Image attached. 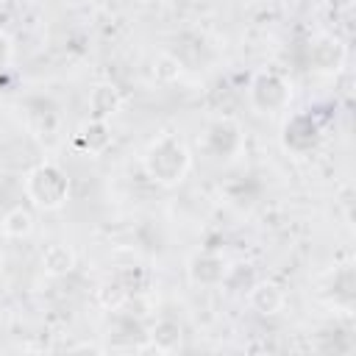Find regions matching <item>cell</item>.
I'll list each match as a JSON object with an SVG mask.
<instances>
[{"instance_id":"9","label":"cell","mask_w":356,"mask_h":356,"mask_svg":"<svg viewBox=\"0 0 356 356\" xmlns=\"http://www.w3.org/2000/svg\"><path fill=\"white\" fill-rule=\"evenodd\" d=\"M248 300H250V306H253L259 314H275V312H281V306H284V292H281L275 284L253 281L250 289H248Z\"/></svg>"},{"instance_id":"12","label":"cell","mask_w":356,"mask_h":356,"mask_svg":"<svg viewBox=\"0 0 356 356\" xmlns=\"http://www.w3.org/2000/svg\"><path fill=\"white\" fill-rule=\"evenodd\" d=\"M0 228H3V234L11 236V239L28 236V234L33 231V211H31L28 206H14V209H8V211L3 214Z\"/></svg>"},{"instance_id":"16","label":"cell","mask_w":356,"mask_h":356,"mask_svg":"<svg viewBox=\"0 0 356 356\" xmlns=\"http://www.w3.org/2000/svg\"><path fill=\"white\" fill-rule=\"evenodd\" d=\"M0 3H3V0H0Z\"/></svg>"},{"instance_id":"4","label":"cell","mask_w":356,"mask_h":356,"mask_svg":"<svg viewBox=\"0 0 356 356\" xmlns=\"http://www.w3.org/2000/svg\"><path fill=\"white\" fill-rule=\"evenodd\" d=\"M206 150L214 159H234L242 150V131L234 120H217L206 131Z\"/></svg>"},{"instance_id":"2","label":"cell","mask_w":356,"mask_h":356,"mask_svg":"<svg viewBox=\"0 0 356 356\" xmlns=\"http://www.w3.org/2000/svg\"><path fill=\"white\" fill-rule=\"evenodd\" d=\"M67 195H70V178L53 161H42L25 175V197L36 209H44V211L58 209L64 206Z\"/></svg>"},{"instance_id":"10","label":"cell","mask_w":356,"mask_h":356,"mask_svg":"<svg viewBox=\"0 0 356 356\" xmlns=\"http://www.w3.org/2000/svg\"><path fill=\"white\" fill-rule=\"evenodd\" d=\"M147 339H150V345H153L156 350H161V353H172V350L181 348L184 331H181V325H178L175 320L161 317V320L153 323V328L147 331Z\"/></svg>"},{"instance_id":"7","label":"cell","mask_w":356,"mask_h":356,"mask_svg":"<svg viewBox=\"0 0 356 356\" xmlns=\"http://www.w3.org/2000/svg\"><path fill=\"white\" fill-rule=\"evenodd\" d=\"M228 273V264L220 253H211V250H203L197 253L192 261H189V275L195 284H203V286H214V284H222Z\"/></svg>"},{"instance_id":"8","label":"cell","mask_w":356,"mask_h":356,"mask_svg":"<svg viewBox=\"0 0 356 356\" xmlns=\"http://www.w3.org/2000/svg\"><path fill=\"white\" fill-rule=\"evenodd\" d=\"M122 106V97L117 92L114 83H97L92 86L89 92V111H92V120H108L120 111Z\"/></svg>"},{"instance_id":"11","label":"cell","mask_w":356,"mask_h":356,"mask_svg":"<svg viewBox=\"0 0 356 356\" xmlns=\"http://www.w3.org/2000/svg\"><path fill=\"white\" fill-rule=\"evenodd\" d=\"M42 267L47 275L58 278V275H67L72 267H75V253L72 248H67L64 242H53L44 253H42Z\"/></svg>"},{"instance_id":"13","label":"cell","mask_w":356,"mask_h":356,"mask_svg":"<svg viewBox=\"0 0 356 356\" xmlns=\"http://www.w3.org/2000/svg\"><path fill=\"white\" fill-rule=\"evenodd\" d=\"M81 145L89 150V153H103L108 145H111V134H108V125L106 120H89L83 128H81Z\"/></svg>"},{"instance_id":"14","label":"cell","mask_w":356,"mask_h":356,"mask_svg":"<svg viewBox=\"0 0 356 356\" xmlns=\"http://www.w3.org/2000/svg\"><path fill=\"white\" fill-rule=\"evenodd\" d=\"M8 61H11V39L0 31V72L8 70Z\"/></svg>"},{"instance_id":"3","label":"cell","mask_w":356,"mask_h":356,"mask_svg":"<svg viewBox=\"0 0 356 356\" xmlns=\"http://www.w3.org/2000/svg\"><path fill=\"white\" fill-rule=\"evenodd\" d=\"M292 86L278 72H259L250 83V103L261 114H278L289 106Z\"/></svg>"},{"instance_id":"6","label":"cell","mask_w":356,"mask_h":356,"mask_svg":"<svg viewBox=\"0 0 356 356\" xmlns=\"http://www.w3.org/2000/svg\"><path fill=\"white\" fill-rule=\"evenodd\" d=\"M345 61V47L337 36H320L309 47V64L317 72H337Z\"/></svg>"},{"instance_id":"15","label":"cell","mask_w":356,"mask_h":356,"mask_svg":"<svg viewBox=\"0 0 356 356\" xmlns=\"http://www.w3.org/2000/svg\"><path fill=\"white\" fill-rule=\"evenodd\" d=\"M0 270H3V253H0Z\"/></svg>"},{"instance_id":"5","label":"cell","mask_w":356,"mask_h":356,"mask_svg":"<svg viewBox=\"0 0 356 356\" xmlns=\"http://www.w3.org/2000/svg\"><path fill=\"white\" fill-rule=\"evenodd\" d=\"M317 139H320V128L312 120V114H295V117L286 120V125H284V145H286V150L306 153V150H312L317 145Z\"/></svg>"},{"instance_id":"1","label":"cell","mask_w":356,"mask_h":356,"mask_svg":"<svg viewBox=\"0 0 356 356\" xmlns=\"http://www.w3.org/2000/svg\"><path fill=\"white\" fill-rule=\"evenodd\" d=\"M189 167H192V153H189V147H186L178 136H172V134L159 136V139L147 147V153H145V172H147L150 181H156V184H161V186H175V184H181V181L186 178Z\"/></svg>"}]
</instances>
